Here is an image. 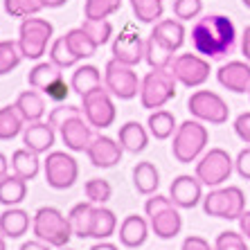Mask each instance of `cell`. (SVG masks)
<instances>
[{
  "instance_id": "24",
  "label": "cell",
  "mask_w": 250,
  "mask_h": 250,
  "mask_svg": "<svg viewBox=\"0 0 250 250\" xmlns=\"http://www.w3.org/2000/svg\"><path fill=\"white\" fill-rule=\"evenodd\" d=\"M16 108L27 124L41 122L43 115H45V99H43V95L39 93V90H34V88H32V90H23L16 99Z\"/></svg>"
},
{
  "instance_id": "20",
  "label": "cell",
  "mask_w": 250,
  "mask_h": 250,
  "mask_svg": "<svg viewBox=\"0 0 250 250\" xmlns=\"http://www.w3.org/2000/svg\"><path fill=\"white\" fill-rule=\"evenodd\" d=\"M29 214L21 208H7L0 214V232L5 239H21L29 230Z\"/></svg>"
},
{
  "instance_id": "48",
  "label": "cell",
  "mask_w": 250,
  "mask_h": 250,
  "mask_svg": "<svg viewBox=\"0 0 250 250\" xmlns=\"http://www.w3.org/2000/svg\"><path fill=\"white\" fill-rule=\"evenodd\" d=\"M234 171H237L244 181H250V146L241 149L234 158Z\"/></svg>"
},
{
  "instance_id": "3",
  "label": "cell",
  "mask_w": 250,
  "mask_h": 250,
  "mask_svg": "<svg viewBox=\"0 0 250 250\" xmlns=\"http://www.w3.org/2000/svg\"><path fill=\"white\" fill-rule=\"evenodd\" d=\"M209 142L208 128L198 120H187L181 126L176 128L174 133V145H171V153L178 163L183 165H192L194 160L203 156L205 146Z\"/></svg>"
},
{
  "instance_id": "25",
  "label": "cell",
  "mask_w": 250,
  "mask_h": 250,
  "mask_svg": "<svg viewBox=\"0 0 250 250\" xmlns=\"http://www.w3.org/2000/svg\"><path fill=\"white\" fill-rule=\"evenodd\" d=\"M27 196V181L16 174H7L0 178V203L7 208H16Z\"/></svg>"
},
{
  "instance_id": "8",
  "label": "cell",
  "mask_w": 250,
  "mask_h": 250,
  "mask_svg": "<svg viewBox=\"0 0 250 250\" xmlns=\"http://www.w3.org/2000/svg\"><path fill=\"white\" fill-rule=\"evenodd\" d=\"M187 111L194 115V120L208 124H226L230 117L226 99L214 90H196L187 99Z\"/></svg>"
},
{
  "instance_id": "30",
  "label": "cell",
  "mask_w": 250,
  "mask_h": 250,
  "mask_svg": "<svg viewBox=\"0 0 250 250\" xmlns=\"http://www.w3.org/2000/svg\"><path fill=\"white\" fill-rule=\"evenodd\" d=\"M12 169H14V174L25 178V181H34L36 176H39V169H41L39 153L29 151V149H18V151H14Z\"/></svg>"
},
{
  "instance_id": "18",
  "label": "cell",
  "mask_w": 250,
  "mask_h": 250,
  "mask_svg": "<svg viewBox=\"0 0 250 250\" xmlns=\"http://www.w3.org/2000/svg\"><path fill=\"white\" fill-rule=\"evenodd\" d=\"M54 140H57V128L50 122H32L25 126L23 131V145L25 149L34 153H47L54 146Z\"/></svg>"
},
{
  "instance_id": "27",
  "label": "cell",
  "mask_w": 250,
  "mask_h": 250,
  "mask_svg": "<svg viewBox=\"0 0 250 250\" xmlns=\"http://www.w3.org/2000/svg\"><path fill=\"white\" fill-rule=\"evenodd\" d=\"M97 205L86 201V203H77L75 208L70 209L68 221L72 226V234L79 239H90V226H93V216Z\"/></svg>"
},
{
  "instance_id": "29",
  "label": "cell",
  "mask_w": 250,
  "mask_h": 250,
  "mask_svg": "<svg viewBox=\"0 0 250 250\" xmlns=\"http://www.w3.org/2000/svg\"><path fill=\"white\" fill-rule=\"evenodd\" d=\"M59 77H63L61 75V68H57L52 61H43V63H36L27 72V83H29V88H34L39 93H45Z\"/></svg>"
},
{
  "instance_id": "5",
  "label": "cell",
  "mask_w": 250,
  "mask_h": 250,
  "mask_svg": "<svg viewBox=\"0 0 250 250\" xmlns=\"http://www.w3.org/2000/svg\"><path fill=\"white\" fill-rule=\"evenodd\" d=\"M203 212L216 219L239 221V216L246 212V194L234 185L214 187L208 196H203Z\"/></svg>"
},
{
  "instance_id": "39",
  "label": "cell",
  "mask_w": 250,
  "mask_h": 250,
  "mask_svg": "<svg viewBox=\"0 0 250 250\" xmlns=\"http://www.w3.org/2000/svg\"><path fill=\"white\" fill-rule=\"evenodd\" d=\"M122 5V0H86L83 5V16L90 21H104L111 14H115Z\"/></svg>"
},
{
  "instance_id": "15",
  "label": "cell",
  "mask_w": 250,
  "mask_h": 250,
  "mask_svg": "<svg viewBox=\"0 0 250 250\" xmlns=\"http://www.w3.org/2000/svg\"><path fill=\"white\" fill-rule=\"evenodd\" d=\"M145 47H146V41H142V36L138 32L124 29L113 41V59L133 68L140 61H145Z\"/></svg>"
},
{
  "instance_id": "57",
  "label": "cell",
  "mask_w": 250,
  "mask_h": 250,
  "mask_svg": "<svg viewBox=\"0 0 250 250\" xmlns=\"http://www.w3.org/2000/svg\"><path fill=\"white\" fill-rule=\"evenodd\" d=\"M0 250H7V246H5V237H2V232H0Z\"/></svg>"
},
{
  "instance_id": "28",
  "label": "cell",
  "mask_w": 250,
  "mask_h": 250,
  "mask_svg": "<svg viewBox=\"0 0 250 250\" xmlns=\"http://www.w3.org/2000/svg\"><path fill=\"white\" fill-rule=\"evenodd\" d=\"M133 185L140 194L145 196H151L156 194L158 185H160V171L156 169V165L145 160V163H138L133 167Z\"/></svg>"
},
{
  "instance_id": "38",
  "label": "cell",
  "mask_w": 250,
  "mask_h": 250,
  "mask_svg": "<svg viewBox=\"0 0 250 250\" xmlns=\"http://www.w3.org/2000/svg\"><path fill=\"white\" fill-rule=\"evenodd\" d=\"M50 61H52L57 68H72V65H77V61L79 59L75 57V52L70 50L68 41H65V34L59 36L57 41H52V45H50Z\"/></svg>"
},
{
  "instance_id": "59",
  "label": "cell",
  "mask_w": 250,
  "mask_h": 250,
  "mask_svg": "<svg viewBox=\"0 0 250 250\" xmlns=\"http://www.w3.org/2000/svg\"><path fill=\"white\" fill-rule=\"evenodd\" d=\"M61 250H75V248H68V246H65V248H61Z\"/></svg>"
},
{
  "instance_id": "41",
  "label": "cell",
  "mask_w": 250,
  "mask_h": 250,
  "mask_svg": "<svg viewBox=\"0 0 250 250\" xmlns=\"http://www.w3.org/2000/svg\"><path fill=\"white\" fill-rule=\"evenodd\" d=\"M83 192H86V198L95 205H104L106 201H111L113 196V187L108 181L104 178H90V181L83 185Z\"/></svg>"
},
{
  "instance_id": "13",
  "label": "cell",
  "mask_w": 250,
  "mask_h": 250,
  "mask_svg": "<svg viewBox=\"0 0 250 250\" xmlns=\"http://www.w3.org/2000/svg\"><path fill=\"white\" fill-rule=\"evenodd\" d=\"M169 198L176 208L194 209L198 203H203V183L189 174L176 176L174 183L169 185Z\"/></svg>"
},
{
  "instance_id": "1",
  "label": "cell",
  "mask_w": 250,
  "mask_h": 250,
  "mask_svg": "<svg viewBox=\"0 0 250 250\" xmlns=\"http://www.w3.org/2000/svg\"><path fill=\"white\" fill-rule=\"evenodd\" d=\"M237 29L234 23L223 14H209L198 18L192 27L194 52L205 59H221L234 50Z\"/></svg>"
},
{
  "instance_id": "47",
  "label": "cell",
  "mask_w": 250,
  "mask_h": 250,
  "mask_svg": "<svg viewBox=\"0 0 250 250\" xmlns=\"http://www.w3.org/2000/svg\"><path fill=\"white\" fill-rule=\"evenodd\" d=\"M171 198L169 196H160V194H151V198H146V203H145V212H146V216L151 219V216H156V214H160L163 209H167V208H171Z\"/></svg>"
},
{
  "instance_id": "54",
  "label": "cell",
  "mask_w": 250,
  "mask_h": 250,
  "mask_svg": "<svg viewBox=\"0 0 250 250\" xmlns=\"http://www.w3.org/2000/svg\"><path fill=\"white\" fill-rule=\"evenodd\" d=\"M7 171H9V163H7V156L0 151V178H5Z\"/></svg>"
},
{
  "instance_id": "23",
  "label": "cell",
  "mask_w": 250,
  "mask_h": 250,
  "mask_svg": "<svg viewBox=\"0 0 250 250\" xmlns=\"http://www.w3.org/2000/svg\"><path fill=\"white\" fill-rule=\"evenodd\" d=\"M117 142L122 145L124 151L140 153V151H145L146 145H149V133H146V128L140 122H126L120 126Z\"/></svg>"
},
{
  "instance_id": "9",
  "label": "cell",
  "mask_w": 250,
  "mask_h": 250,
  "mask_svg": "<svg viewBox=\"0 0 250 250\" xmlns=\"http://www.w3.org/2000/svg\"><path fill=\"white\" fill-rule=\"evenodd\" d=\"M104 86L113 97L133 99L138 97L142 82L138 79V75H135V70L131 65H124L115 59H111L104 68Z\"/></svg>"
},
{
  "instance_id": "2",
  "label": "cell",
  "mask_w": 250,
  "mask_h": 250,
  "mask_svg": "<svg viewBox=\"0 0 250 250\" xmlns=\"http://www.w3.org/2000/svg\"><path fill=\"white\" fill-rule=\"evenodd\" d=\"M32 230L36 239H41L54 248H65L70 239L75 237L68 216H63L61 209L50 208V205L36 209V214L32 216Z\"/></svg>"
},
{
  "instance_id": "49",
  "label": "cell",
  "mask_w": 250,
  "mask_h": 250,
  "mask_svg": "<svg viewBox=\"0 0 250 250\" xmlns=\"http://www.w3.org/2000/svg\"><path fill=\"white\" fill-rule=\"evenodd\" d=\"M234 133L241 142L250 145V111L248 113H241V115L234 120Z\"/></svg>"
},
{
  "instance_id": "58",
  "label": "cell",
  "mask_w": 250,
  "mask_h": 250,
  "mask_svg": "<svg viewBox=\"0 0 250 250\" xmlns=\"http://www.w3.org/2000/svg\"><path fill=\"white\" fill-rule=\"evenodd\" d=\"M241 2H244V5H246V7H248V9H250V0H241Z\"/></svg>"
},
{
  "instance_id": "19",
  "label": "cell",
  "mask_w": 250,
  "mask_h": 250,
  "mask_svg": "<svg viewBox=\"0 0 250 250\" xmlns=\"http://www.w3.org/2000/svg\"><path fill=\"white\" fill-rule=\"evenodd\" d=\"M151 36L158 39L167 50L171 52H178L185 43V27H183V21L178 18H165V21H158L151 29Z\"/></svg>"
},
{
  "instance_id": "14",
  "label": "cell",
  "mask_w": 250,
  "mask_h": 250,
  "mask_svg": "<svg viewBox=\"0 0 250 250\" xmlns=\"http://www.w3.org/2000/svg\"><path fill=\"white\" fill-rule=\"evenodd\" d=\"M59 135L63 140L65 149L70 151H86L88 145L93 142V126L88 124V120L83 117V113L65 120L61 126H59Z\"/></svg>"
},
{
  "instance_id": "55",
  "label": "cell",
  "mask_w": 250,
  "mask_h": 250,
  "mask_svg": "<svg viewBox=\"0 0 250 250\" xmlns=\"http://www.w3.org/2000/svg\"><path fill=\"white\" fill-rule=\"evenodd\" d=\"M43 7H47V9H57V7H63L68 0H41Z\"/></svg>"
},
{
  "instance_id": "50",
  "label": "cell",
  "mask_w": 250,
  "mask_h": 250,
  "mask_svg": "<svg viewBox=\"0 0 250 250\" xmlns=\"http://www.w3.org/2000/svg\"><path fill=\"white\" fill-rule=\"evenodd\" d=\"M181 250H214V246H209L208 239L198 237V234H189V237L183 241Z\"/></svg>"
},
{
  "instance_id": "21",
  "label": "cell",
  "mask_w": 250,
  "mask_h": 250,
  "mask_svg": "<svg viewBox=\"0 0 250 250\" xmlns=\"http://www.w3.org/2000/svg\"><path fill=\"white\" fill-rule=\"evenodd\" d=\"M149 237V223L138 214H128L120 226V241L126 248H140Z\"/></svg>"
},
{
  "instance_id": "36",
  "label": "cell",
  "mask_w": 250,
  "mask_h": 250,
  "mask_svg": "<svg viewBox=\"0 0 250 250\" xmlns=\"http://www.w3.org/2000/svg\"><path fill=\"white\" fill-rule=\"evenodd\" d=\"M131 9L140 23H158L163 18V0H131Z\"/></svg>"
},
{
  "instance_id": "37",
  "label": "cell",
  "mask_w": 250,
  "mask_h": 250,
  "mask_svg": "<svg viewBox=\"0 0 250 250\" xmlns=\"http://www.w3.org/2000/svg\"><path fill=\"white\" fill-rule=\"evenodd\" d=\"M23 59L25 57L18 47V41H0V77L16 70Z\"/></svg>"
},
{
  "instance_id": "12",
  "label": "cell",
  "mask_w": 250,
  "mask_h": 250,
  "mask_svg": "<svg viewBox=\"0 0 250 250\" xmlns=\"http://www.w3.org/2000/svg\"><path fill=\"white\" fill-rule=\"evenodd\" d=\"M83 117L88 120V124L93 128H108L113 126L117 117V111H115V104H113L111 99V93L106 90V86L97 88L93 93L83 95Z\"/></svg>"
},
{
  "instance_id": "60",
  "label": "cell",
  "mask_w": 250,
  "mask_h": 250,
  "mask_svg": "<svg viewBox=\"0 0 250 250\" xmlns=\"http://www.w3.org/2000/svg\"><path fill=\"white\" fill-rule=\"evenodd\" d=\"M248 95H250V93H248Z\"/></svg>"
},
{
  "instance_id": "43",
  "label": "cell",
  "mask_w": 250,
  "mask_h": 250,
  "mask_svg": "<svg viewBox=\"0 0 250 250\" xmlns=\"http://www.w3.org/2000/svg\"><path fill=\"white\" fill-rule=\"evenodd\" d=\"M214 250H250L248 244H246L244 234L234 232V230H223L219 232L214 241Z\"/></svg>"
},
{
  "instance_id": "4",
  "label": "cell",
  "mask_w": 250,
  "mask_h": 250,
  "mask_svg": "<svg viewBox=\"0 0 250 250\" xmlns=\"http://www.w3.org/2000/svg\"><path fill=\"white\" fill-rule=\"evenodd\" d=\"M176 77L169 68H156L146 72L140 86V104L146 111H160L167 102L176 97Z\"/></svg>"
},
{
  "instance_id": "33",
  "label": "cell",
  "mask_w": 250,
  "mask_h": 250,
  "mask_svg": "<svg viewBox=\"0 0 250 250\" xmlns=\"http://www.w3.org/2000/svg\"><path fill=\"white\" fill-rule=\"evenodd\" d=\"M65 41H68L70 50L75 52V57L79 59V61L90 59L95 52H97V43H95L82 27H72L70 32H65Z\"/></svg>"
},
{
  "instance_id": "17",
  "label": "cell",
  "mask_w": 250,
  "mask_h": 250,
  "mask_svg": "<svg viewBox=\"0 0 250 250\" xmlns=\"http://www.w3.org/2000/svg\"><path fill=\"white\" fill-rule=\"evenodd\" d=\"M216 79L230 93H250V63L246 61H228L216 70Z\"/></svg>"
},
{
  "instance_id": "53",
  "label": "cell",
  "mask_w": 250,
  "mask_h": 250,
  "mask_svg": "<svg viewBox=\"0 0 250 250\" xmlns=\"http://www.w3.org/2000/svg\"><path fill=\"white\" fill-rule=\"evenodd\" d=\"M241 52H244L246 61H250V25L244 29V36H241Z\"/></svg>"
},
{
  "instance_id": "6",
  "label": "cell",
  "mask_w": 250,
  "mask_h": 250,
  "mask_svg": "<svg viewBox=\"0 0 250 250\" xmlns=\"http://www.w3.org/2000/svg\"><path fill=\"white\" fill-rule=\"evenodd\" d=\"M54 34V27L45 18H25L18 27V47L25 59L39 61L47 52V43Z\"/></svg>"
},
{
  "instance_id": "10",
  "label": "cell",
  "mask_w": 250,
  "mask_h": 250,
  "mask_svg": "<svg viewBox=\"0 0 250 250\" xmlns=\"http://www.w3.org/2000/svg\"><path fill=\"white\" fill-rule=\"evenodd\" d=\"M45 181L52 189H68L79 178V165L70 153L65 151H50L43 163Z\"/></svg>"
},
{
  "instance_id": "44",
  "label": "cell",
  "mask_w": 250,
  "mask_h": 250,
  "mask_svg": "<svg viewBox=\"0 0 250 250\" xmlns=\"http://www.w3.org/2000/svg\"><path fill=\"white\" fill-rule=\"evenodd\" d=\"M203 12V0H174V16L178 21H192Z\"/></svg>"
},
{
  "instance_id": "34",
  "label": "cell",
  "mask_w": 250,
  "mask_h": 250,
  "mask_svg": "<svg viewBox=\"0 0 250 250\" xmlns=\"http://www.w3.org/2000/svg\"><path fill=\"white\" fill-rule=\"evenodd\" d=\"M146 126H149V133L153 135L156 140H167L171 138V135L176 133V117L171 115L169 111H153L151 115H149V122H146Z\"/></svg>"
},
{
  "instance_id": "45",
  "label": "cell",
  "mask_w": 250,
  "mask_h": 250,
  "mask_svg": "<svg viewBox=\"0 0 250 250\" xmlns=\"http://www.w3.org/2000/svg\"><path fill=\"white\" fill-rule=\"evenodd\" d=\"M79 113H83L79 106H70V104H57L50 111V115H47V122L52 124L54 128L59 131V126L65 122V120H70V117H75V115H79Z\"/></svg>"
},
{
  "instance_id": "11",
  "label": "cell",
  "mask_w": 250,
  "mask_h": 250,
  "mask_svg": "<svg viewBox=\"0 0 250 250\" xmlns=\"http://www.w3.org/2000/svg\"><path fill=\"white\" fill-rule=\"evenodd\" d=\"M176 82L183 83L185 88H198L209 79V61L201 54H178L169 65Z\"/></svg>"
},
{
  "instance_id": "22",
  "label": "cell",
  "mask_w": 250,
  "mask_h": 250,
  "mask_svg": "<svg viewBox=\"0 0 250 250\" xmlns=\"http://www.w3.org/2000/svg\"><path fill=\"white\" fill-rule=\"evenodd\" d=\"M149 221H151V230L158 239H174L183 228V216H181V212L176 209V205L163 209L160 214L151 216Z\"/></svg>"
},
{
  "instance_id": "35",
  "label": "cell",
  "mask_w": 250,
  "mask_h": 250,
  "mask_svg": "<svg viewBox=\"0 0 250 250\" xmlns=\"http://www.w3.org/2000/svg\"><path fill=\"white\" fill-rule=\"evenodd\" d=\"M174 59L176 57H174V52H171V50H167V47L158 41V39H153V36L149 34V39H146V47H145V61L149 63V68H151V70L169 68Z\"/></svg>"
},
{
  "instance_id": "46",
  "label": "cell",
  "mask_w": 250,
  "mask_h": 250,
  "mask_svg": "<svg viewBox=\"0 0 250 250\" xmlns=\"http://www.w3.org/2000/svg\"><path fill=\"white\" fill-rule=\"evenodd\" d=\"M70 90H72V86H68V83H65L63 77H59L57 82H54L52 86L47 88V90H45L43 95H45L47 99H52V102H57V104H63L65 99H68Z\"/></svg>"
},
{
  "instance_id": "52",
  "label": "cell",
  "mask_w": 250,
  "mask_h": 250,
  "mask_svg": "<svg viewBox=\"0 0 250 250\" xmlns=\"http://www.w3.org/2000/svg\"><path fill=\"white\" fill-rule=\"evenodd\" d=\"M21 250H50V244H45L41 239H34V241H25Z\"/></svg>"
},
{
  "instance_id": "32",
  "label": "cell",
  "mask_w": 250,
  "mask_h": 250,
  "mask_svg": "<svg viewBox=\"0 0 250 250\" xmlns=\"http://www.w3.org/2000/svg\"><path fill=\"white\" fill-rule=\"evenodd\" d=\"M25 120L18 113L16 104L0 108V140H14L21 131H25Z\"/></svg>"
},
{
  "instance_id": "7",
  "label": "cell",
  "mask_w": 250,
  "mask_h": 250,
  "mask_svg": "<svg viewBox=\"0 0 250 250\" xmlns=\"http://www.w3.org/2000/svg\"><path fill=\"white\" fill-rule=\"evenodd\" d=\"M232 171H234V160L221 146H214V149L205 151L196 163V178L205 187H212V189L221 187L226 181H230Z\"/></svg>"
},
{
  "instance_id": "26",
  "label": "cell",
  "mask_w": 250,
  "mask_h": 250,
  "mask_svg": "<svg viewBox=\"0 0 250 250\" xmlns=\"http://www.w3.org/2000/svg\"><path fill=\"white\" fill-rule=\"evenodd\" d=\"M70 86H72V90H75L77 95L83 97V95L102 88V72H99V68H95V65L83 63V65H79V68H75L72 79H70Z\"/></svg>"
},
{
  "instance_id": "51",
  "label": "cell",
  "mask_w": 250,
  "mask_h": 250,
  "mask_svg": "<svg viewBox=\"0 0 250 250\" xmlns=\"http://www.w3.org/2000/svg\"><path fill=\"white\" fill-rule=\"evenodd\" d=\"M239 230H241V234L250 241V209H246L244 214L239 216Z\"/></svg>"
},
{
  "instance_id": "40",
  "label": "cell",
  "mask_w": 250,
  "mask_h": 250,
  "mask_svg": "<svg viewBox=\"0 0 250 250\" xmlns=\"http://www.w3.org/2000/svg\"><path fill=\"white\" fill-rule=\"evenodd\" d=\"M45 9L41 0H5V12L12 18H32Z\"/></svg>"
},
{
  "instance_id": "42",
  "label": "cell",
  "mask_w": 250,
  "mask_h": 250,
  "mask_svg": "<svg viewBox=\"0 0 250 250\" xmlns=\"http://www.w3.org/2000/svg\"><path fill=\"white\" fill-rule=\"evenodd\" d=\"M82 29L86 32L90 39H93L95 43L99 45H106V43L111 41V36H113V25L108 23V21H90V18H86L82 23Z\"/></svg>"
},
{
  "instance_id": "16",
  "label": "cell",
  "mask_w": 250,
  "mask_h": 250,
  "mask_svg": "<svg viewBox=\"0 0 250 250\" xmlns=\"http://www.w3.org/2000/svg\"><path fill=\"white\" fill-rule=\"evenodd\" d=\"M122 151L124 149L117 140L108 138V135H95L93 142L86 149V156L93 167L108 169V167H115L122 160Z\"/></svg>"
},
{
  "instance_id": "31",
  "label": "cell",
  "mask_w": 250,
  "mask_h": 250,
  "mask_svg": "<svg viewBox=\"0 0 250 250\" xmlns=\"http://www.w3.org/2000/svg\"><path fill=\"white\" fill-rule=\"evenodd\" d=\"M117 230V216L113 209L104 208V205H97L95 209V216H93V226H90V239H104L113 237Z\"/></svg>"
},
{
  "instance_id": "56",
  "label": "cell",
  "mask_w": 250,
  "mask_h": 250,
  "mask_svg": "<svg viewBox=\"0 0 250 250\" xmlns=\"http://www.w3.org/2000/svg\"><path fill=\"white\" fill-rule=\"evenodd\" d=\"M90 250H117V246L108 244V241H99V244H95Z\"/></svg>"
}]
</instances>
